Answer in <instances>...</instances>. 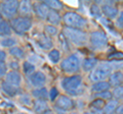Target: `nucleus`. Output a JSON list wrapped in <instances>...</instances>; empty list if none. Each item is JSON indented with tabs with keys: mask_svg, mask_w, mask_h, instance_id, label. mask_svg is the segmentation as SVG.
I'll list each match as a JSON object with an SVG mask.
<instances>
[{
	"mask_svg": "<svg viewBox=\"0 0 123 114\" xmlns=\"http://www.w3.org/2000/svg\"><path fill=\"white\" fill-rule=\"evenodd\" d=\"M63 20L68 28H72V29L81 30L84 26H86V24H87L85 18L82 17L78 13L73 12V11H68V12L65 13L63 16Z\"/></svg>",
	"mask_w": 123,
	"mask_h": 114,
	"instance_id": "1",
	"label": "nucleus"
},
{
	"mask_svg": "<svg viewBox=\"0 0 123 114\" xmlns=\"http://www.w3.org/2000/svg\"><path fill=\"white\" fill-rule=\"evenodd\" d=\"M64 35L69 41H71L73 44L78 45V46H81L86 42V34L81 30L66 26L64 30Z\"/></svg>",
	"mask_w": 123,
	"mask_h": 114,
	"instance_id": "2",
	"label": "nucleus"
},
{
	"mask_svg": "<svg viewBox=\"0 0 123 114\" xmlns=\"http://www.w3.org/2000/svg\"><path fill=\"white\" fill-rule=\"evenodd\" d=\"M113 67L109 63H102L92 71L90 74V79L94 83L103 82L106 78H108L110 74H112Z\"/></svg>",
	"mask_w": 123,
	"mask_h": 114,
	"instance_id": "3",
	"label": "nucleus"
},
{
	"mask_svg": "<svg viewBox=\"0 0 123 114\" xmlns=\"http://www.w3.org/2000/svg\"><path fill=\"white\" fill-rule=\"evenodd\" d=\"M10 26L13 31L18 34V35H23L26 32H28L32 26V21L29 17H17L11 20Z\"/></svg>",
	"mask_w": 123,
	"mask_h": 114,
	"instance_id": "4",
	"label": "nucleus"
},
{
	"mask_svg": "<svg viewBox=\"0 0 123 114\" xmlns=\"http://www.w3.org/2000/svg\"><path fill=\"white\" fill-rule=\"evenodd\" d=\"M61 68L65 73H76L79 70L80 68V59L76 54H72L68 56L66 59H64L62 61Z\"/></svg>",
	"mask_w": 123,
	"mask_h": 114,
	"instance_id": "5",
	"label": "nucleus"
},
{
	"mask_svg": "<svg viewBox=\"0 0 123 114\" xmlns=\"http://www.w3.org/2000/svg\"><path fill=\"white\" fill-rule=\"evenodd\" d=\"M81 82H82V78L80 75L78 74L71 75V77H67L62 79V87L69 94H73L74 91H77V89L80 87Z\"/></svg>",
	"mask_w": 123,
	"mask_h": 114,
	"instance_id": "6",
	"label": "nucleus"
},
{
	"mask_svg": "<svg viewBox=\"0 0 123 114\" xmlns=\"http://www.w3.org/2000/svg\"><path fill=\"white\" fill-rule=\"evenodd\" d=\"M20 8V3L17 0H8L1 3V13L8 18H11L17 14Z\"/></svg>",
	"mask_w": 123,
	"mask_h": 114,
	"instance_id": "7",
	"label": "nucleus"
},
{
	"mask_svg": "<svg viewBox=\"0 0 123 114\" xmlns=\"http://www.w3.org/2000/svg\"><path fill=\"white\" fill-rule=\"evenodd\" d=\"M90 43L95 48H103L108 44V38L104 32L94 31L90 34Z\"/></svg>",
	"mask_w": 123,
	"mask_h": 114,
	"instance_id": "8",
	"label": "nucleus"
},
{
	"mask_svg": "<svg viewBox=\"0 0 123 114\" xmlns=\"http://www.w3.org/2000/svg\"><path fill=\"white\" fill-rule=\"evenodd\" d=\"M55 105L57 108L65 110V111H68V110H70L74 107V103H73L72 99H70L67 96H64V95L59 97V99L56 100Z\"/></svg>",
	"mask_w": 123,
	"mask_h": 114,
	"instance_id": "9",
	"label": "nucleus"
},
{
	"mask_svg": "<svg viewBox=\"0 0 123 114\" xmlns=\"http://www.w3.org/2000/svg\"><path fill=\"white\" fill-rule=\"evenodd\" d=\"M30 81L32 83L33 86L37 87V88H41L46 82V78H45V74L43 73H41V71H36V73H34L30 77Z\"/></svg>",
	"mask_w": 123,
	"mask_h": 114,
	"instance_id": "10",
	"label": "nucleus"
},
{
	"mask_svg": "<svg viewBox=\"0 0 123 114\" xmlns=\"http://www.w3.org/2000/svg\"><path fill=\"white\" fill-rule=\"evenodd\" d=\"M34 8H35V12L40 18H47L49 14V7L45 4L44 2H39L34 4Z\"/></svg>",
	"mask_w": 123,
	"mask_h": 114,
	"instance_id": "11",
	"label": "nucleus"
},
{
	"mask_svg": "<svg viewBox=\"0 0 123 114\" xmlns=\"http://www.w3.org/2000/svg\"><path fill=\"white\" fill-rule=\"evenodd\" d=\"M21 82H22V78H21V74L18 71L11 70L6 74V83H10L11 86H14L18 88L20 86Z\"/></svg>",
	"mask_w": 123,
	"mask_h": 114,
	"instance_id": "12",
	"label": "nucleus"
},
{
	"mask_svg": "<svg viewBox=\"0 0 123 114\" xmlns=\"http://www.w3.org/2000/svg\"><path fill=\"white\" fill-rule=\"evenodd\" d=\"M109 83L111 86H114L115 88L121 86V83H123V73L121 71H115V73H113L110 75Z\"/></svg>",
	"mask_w": 123,
	"mask_h": 114,
	"instance_id": "13",
	"label": "nucleus"
},
{
	"mask_svg": "<svg viewBox=\"0 0 123 114\" xmlns=\"http://www.w3.org/2000/svg\"><path fill=\"white\" fill-rule=\"evenodd\" d=\"M110 83H107L105 81H103V82H98V83H95L92 85L91 87V91L93 93H103V92H106V91H108L110 89Z\"/></svg>",
	"mask_w": 123,
	"mask_h": 114,
	"instance_id": "14",
	"label": "nucleus"
},
{
	"mask_svg": "<svg viewBox=\"0 0 123 114\" xmlns=\"http://www.w3.org/2000/svg\"><path fill=\"white\" fill-rule=\"evenodd\" d=\"M33 107L34 111L37 114H44L48 110V105L44 100H36L33 104Z\"/></svg>",
	"mask_w": 123,
	"mask_h": 114,
	"instance_id": "15",
	"label": "nucleus"
},
{
	"mask_svg": "<svg viewBox=\"0 0 123 114\" xmlns=\"http://www.w3.org/2000/svg\"><path fill=\"white\" fill-rule=\"evenodd\" d=\"M102 10H103V12L105 13V16H108L109 18H114L118 16V9L112 5H109V4L103 5Z\"/></svg>",
	"mask_w": 123,
	"mask_h": 114,
	"instance_id": "16",
	"label": "nucleus"
},
{
	"mask_svg": "<svg viewBox=\"0 0 123 114\" xmlns=\"http://www.w3.org/2000/svg\"><path fill=\"white\" fill-rule=\"evenodd\" d=\"M1 89L3 91V93L6 94L7 96H10V97H12V96H14V95H17V93L18 92V89L17 88V87L11 86L10 83H4V82L1 83Z\"/></svg>",
	"mask_w": 123,
	"mask_h": 114,
	"instance_id": "17",
	"label": "nucleus"
},
{
	"mask_svg": "<svg viewBox=\"0 0 123 114\" xmlns=\"http://www.w3.org/2000/svg\"><path fill=\"white\" fill-rule=\"evenodd\" d=\"M32 11V4L28 0H24L20 3V8H18V12L23 16H29Z\"/></svg>",
	"mask_w": 123,
	"mask_h": 114,
	"instance_id": "18",
	"label": "nucleus"
},
{
	"mask_svg": "<svg viewBox=\"0 0 123 114\" xmlns=\"http://www.w3.org/2000/svg\"><path fill=\"white\" fill-rule=\"evenodd\" d=\"M33 96L35 97L37 100H44L46 101L48 99V93H47V90L45 88H39V89H35L32 92Z\"/></svg>",
	"mask_w": 123,
	"mask_h": 114,
	"instance_id": "19",
	"label": "nucleus"
},
{
	"mask_svg": "<svg viewBox=\"0 0 123 114\" xmlns=\"http://www.w3.org/2000/svg\"><path fill=\"white\" fill-rule=\"evenodd\" d=\"M38 44H39V46L41 48L45 49V50H47V49H50L52 47V42L51 40L49 39L47 36L45 35H41L39 38H38Z\"/></svg>",
	"mask_w": 123,
	"mask_h": 114,
	"instance_id": "20",
	"label": "nucleus"
},
{
	"mask_svg": "<svg viewBox=\"0 0 123 114\" xmlns=\"http://www.w3.org/2000/svg\"><path fill=\"white\" fill-rule=\"evenodd\" d=\"M0 34L2 37L9 36L11 34V26L3 18H1V21H0Z\"/></svg>",
	"mask_w": 123,
	"mask_h": 114,
	"instance_id": "21",
	"label": "nucleus"
},
{
	"mask_svg": "<svg viewBox=\"0 0 123 114\" xmlns=\"http://www.w3.org/2000/svg\"><path fill=\"white\" fill-rule=\"evenodd\" d=\"M118 108L117 101H110L106 104L104 108V114H114L116 113V110Z\"/></svg>",
	"mask_w": 123,
	"mask_h": 114,
	"instance_id": "22",
	"label": "nucleus"
},
{
	"mask_svg": "<svg viewBox=\"0 0 123 114\" xmlns=\"http://www.w3.org/2000/svg\"><path fill=\"white\" fill-rule=\"evenodd\" d=\"M97 64H98V59H95V58H87V59H85L83 61L82 66H83V69L85 71H89L91 69H93L94 66H97Z\"/></svg>",
	"mask_w": 123,
	"mask_h": 114,
	"instance_id": "23",
	"label": "nucleus"
},
{
	"mask_svg": "<svg viewBox=\"0 0 123 114\" xmlns=\"http://www.w3.org/2000/svg\"><path fill=\"white\" fill-rule=\"evenodd\" d=\"M44 3L49 8H51L52 10H55V11L63 8V3L61 1H57V0H46V1H44Z\"/></svg>",
	"mask_w": 123,
	"mask_h": 114,
	"instance_id": "24",
	"label": "nucleus"
},
{
	"mask_svg": "<svg viewBox=\"0 0 123 114\" xmlns=\"http://www.w3.org/2000/svg\"><path fill=\"white\" fill-rule=\"evenodd\" d=\"M47 20H48L49 22H51V24L55 26V25H57L61 21V16H60V14L57 13V11L50 10V11H49V14H48Z\"/></svg>",
	"mask_w": 123,
	"mask_h": 114,
	"instance_id": "25",
	"label": "nucleus"
},
{
	"mask_svg": "<svg viewBox=\"0 0 123 114\" xmlns=\"http://www.w3.org/2000/svg\"><path fill=\"white\" fill-rule=\"evenodd\" d=\"M48 58L52 63H57L60 61V59H61V54H60V52L57 50L53 49V50H51L50 52L48 53Z\"/></svg>",
	"mask_w": 123,
	"mask_h": 114,
	"instance_id": "26",
	"label": "nucleus"
},
{
	"mask_svg": "<svg viewBox=\"0 0 123 114\" xmlns=\"http://www.w3.org/2000/svg\"><path fill=\"white\" fill-rule=\"evenodd\" d=\"M23 68H24L25 73L30 75V77L34 73V71H35V66H34L32 63H30L29 61H25L24 62V64H23Z\"/></svg>",
	"mask_w": 123,
	"mask_h": 114,
	"instance_id": "27",
	"label": "nucleus"
},
{
	"mask_svg": "<svg viewBox=\"0 0 123 114\" xmlns=\"http://www.w3.org/2000/svg\"><path fill=\"white\" fill-rule=\"evenodd\" d=\"M90 106L94 110H99V111H101V110H103L104 108H105L106 104H105V101H104L103 99H97V100H94L90 104Z\"/></svg>",
	"mask_w": 123,
	"mask_h": 114,
	"instance_id": "28",
	"label": "nucleus"
},
{
	"mask_svg": "<svg viewBox=\"0 0 123 114\" xmlns=\"http://www.w3.org/2000/svg\"><path fill=\"white\" fill-rule=\"evenodd\" d=\"M9 53L12 56L17 57V58H23V57H24V51H23V49H21L20 47H12V48H10Z\"/></svg>",
	"mask_w": 123,
	"mask_h": 114,
	"instance_id": "29",
	"label": "nucleus"
},
{
	"mask_svg": "<svg viewBox=\"0 0 123 114\" xmlns=\"http://www.w3.org/2000/svg\"><path fill=\"white\" fill-rule=\"evenodd\" d=\"M15 44V40L13 38H4L1 40V46L2 47H11Z\"/></svg>",
	"mask_w": 123,
	"mask_h": 114,
	"instance_id": "30",
	"label": "nucleus"
},
{
	"mask_svg": "<svg viewBox=\"0 0 123 114\" xmlns=\"http://www.w3.org/2000/svg\"><path fill=\"white\" fill-rule=\"evenodd\" d=\"M102 9L99 8V7L97 5V4H93V5H91V7H90V12H91V14L94 17H101L102 16Z\"/></svg>",
	"mask_w": 123,
	"mask_h": 114,
	"instance_id": "31",
	"label": "nucleus"
},
{
	"mask_svg": "<svg viewBox=\"0 0 123 114\" xmlns=\"http://www.w3.org/2000/svg\"><path fill=\"white\" fill-rule=\"evenodd\" d=\"M44 31L45 33L47 34L48 36H55L56 34H57V29H56V26H46L45 28H44Z\"/></svg>",
	"mask_w": 123,
	"mask_h": 114,
	"instance_id": "32",
	"label": "nucleus"
},
{
	"mask_svg": "<svg viewBox=\"0 0 123 114\" xmlns=\"http://www.w3.org/2000/svg\"><path fill=\"white\" fill-rule=\"evenodd\" d=\"M108 58L110 60H123V52L116 51L108 55Z\"/></svg>",
	"mask_w": 123,
	"mask_h": 114,
	"instance_id": "33",
	"label": "nucleus"
},
{
	"mask_svg": "<svg viewBox=\"0 0 123 114\" xmlns=\"http://www.w3.org/2000/svg\"><path fill=\"white\" fill-rule=\"evenodd\" d=\"M113 96L115 98H122L123 97V86H119V87H116L113 91Z\"/></svg>",
	"mask_w": 123,
	"mask_h": 114,
	"instance_id": "34",
	"label": "nucleus"
},
{
	"mask_svg": "<svg viewBox=\"0 0 123 114\" xmlns=\"http://www.w3.org/2000/svg\"><path fill=\"white\" fill-rule=\"evenodd\" d=\"M116 26L118 29H123V11L119 13V16L116 21Z\"/></svg>",
	"mask_w": 123,
	"mask_h": 114,
	"instance_id": "35",
	"label": "nucleus"
},
{
	"mask_svg": "<svg viewBox=\"0 0 123 114\" xmlns=\"http://www.w3.org/2000/svg\"><path fill=\"white\" fill-rule=\"evenodd\" d=\"M113 94H111L109 91H106V92H103V93H98L97 94V97H99L101 99H111Z\"/></svg>",
	"mask_w": 123,
	"mask_h": 114,
	"instance_id": "36",
	"label": "nucleus"
},
{
	"mask_svg": "<svg viewBox=\"0 0 123 114\" xmlns=\"http://www.w3.org/2000/svg\"><path fill=\"white\" fill-rule=\"evenodd\" d=\"M57 95H59V91H57L56 88H51L50 92H49V98H50V100L53 101L55 100V98L57 97Z\"/></svg>",
	"mask_w": 123,
	"mask_h": 114,
	"instance_id": "37",
	"label": "nucleus"
},
{
	"mask_svg": "<svg viewBox=\"0 0 123 114\" xmlns=\"http://www.w3.org/2000/svg\"><path fill=\"white\" fill-rule=\"evenodd\" d=\"M6 73V65L4 62H0V75L3 77Z\"/></svg>",
	"mask_w": 123,
	"mask_h": 114,
	"instance_id": "38",
	"label": "nucleus"
},
{
	"mask_svg": "<svg viewBox=\"0 0 123 114\" xmlns=\"http://www.w3.org/2000/svg\"><path fill=\"white\" fill-rule=\"evenodd\" d=\"M8 65H9V67L11 68V69H12V70H15V71H17V69H18V66H20L17 61H10Z\"/></svg>",
	"mask_w": 123,
	"mask_h": 114,
	"instance_id": "39",
	"label": "nucleus"
},
{
	"mask_svg": "<svg viewBox=\"0 0 123 114\" xmlns=\"http://www.w3.org/2000/svg\"><path fill=\"white\" fill-rule=\"evenodd\" d=\"M6 58V54L4 51H0V62H4V60Z\"/></svg>",
	"mask_w": 123,
	"mask_h": 114,
	"instance_id": "40",
	"label": "nucleus"
},
{
	"mask_svg": "<svg viewBox=\"0 0 123 114\" xmlns=\"http://www.w3.org/2000/svg\"><path fill=\"white\" fill-rule=\"evenodd\" d=\"M117 114H123V106H118V108L116 110Z\"/></svg>",
	"mask_w": 123,
	"mask_h": 114,
	"instance_id": "41",
	"label": "nucleus"
},
{
	"mask_svg": "<svg viewBox=\"0 0 123 114\" xmlns=\"http://www.w3.org/2000/svg\"><path fill=\"white\" fill-rule=\"evenodd\" d=\"M17 114H24V113H17Z\"/></svg>",
	"mask_w": 123,
	"mask_h": 114,
	"instance_id": "42",
	"label": "nucleus"
}]
</instances>
